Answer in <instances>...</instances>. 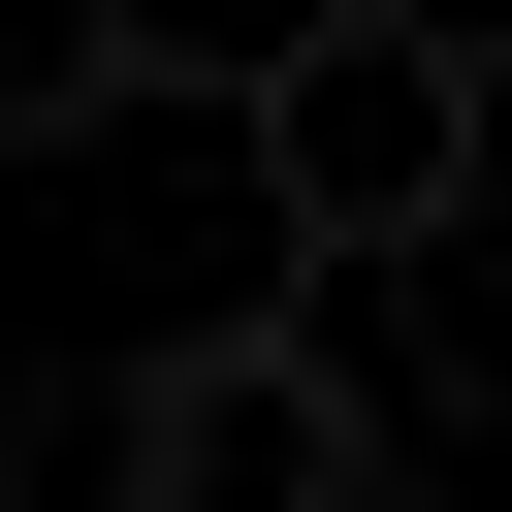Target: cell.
Wrapping results in <instances>:
<instances>
[{
    "label": "cell",
    "mask_w": 512,
    "mask_h": 512,
    "mask_svg": "<svg viewBox=\"0 0 512 512\" xmlns=\"http://www.w3.org/2000/svg\"><path fill=\"white\" fill-rule=\"evenodd\" d=\"M480 192H512V64H480Z\"/></svg>",
    "instance_id": "277c9868"
},
{
    "label": "cell",
    "mask_w": 512,
    "mask_h": 512,
    "mask_svg": "<svg viewBox=\"0 0 512 512\" xmlns=\"http://www.w3.org/2000/svg\"><path fill=\"white\" fill-rule=\"evenodd\" d=\"M128 96H160V32H128V0H0V128H32V160H64V128H128Z\"/></svg>",
    "instance_id": "3957f363"
},
{
    "label": "cell",
    "mask_w": 512,
    "mask_h": 512,
    "mask_svg": "<svg viewBox=\"0 0 512 512\" xmlns=\"http://www.w3.org/2000/svg\"><path fill=\"white\" fill-rule=\"evenodd\" d=\"M224 128H256V192H288V256H448V224H480V32L320 0V32L224 64Z\"/></svg>",
    "instance_id": "6da1fadb"
},
{
    "label": "cell",
    "mask_w": 512,
    "mask_h": 512,
    "mask_svg": "<svg viewBox=\"0 0 512 512\" xmlns=\"http://www.w3.org/2000/svg\"><path fill=\"white\" fill-rule=\"evenodd\" d=\"M96 512H384V416L320 384V320H192L96 384Z\"/></svg>",
    "instance_id": "7a4b0ae2"
}]
</instances>
